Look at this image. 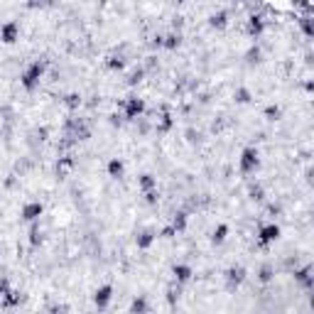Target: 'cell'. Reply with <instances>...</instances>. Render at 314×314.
<instances>
[{
	"mask_svg": "<svg viewBox=\"0 0 314 314\" xmlns=\"http://www.w3.org/2000/svg\"><path fill=\"white\" fill-rule=\"evenodd\" d=\"M172 228H174L177 233H182V231L186 228V214H184V211H179V214H177V219L172 221Z\"/></svg>",
	"mask_w": 314,
	"mask_h": 314,
	"instance_id": "17",
	"label": "cell"
},
{
	"mask_svg": "<svg viewBox=\"0 0 314 314\" xmlns=\"http://www.w3.org/2000/svg\"><path fill=\"white\" fill-rule=\"evenodd\" d=\"M111 299H113V285H111V282L96 287V292H93V304H96L98 309H106V307L111 304Z\"/></svg>",
	"mask_w": 314,
	"mask_h": 314,
	"instance_id": "7",
	"label": "cell"
},
{
	"mask_svg": "<svg viewBox=\"0 0 314 314\" xmlns=\"http://www.w3.org/2000/svg\"><path fill=\"white\" fill-rule=\"evenodd\" d=\"M280 233H282V228H280L277 223H265V226H260V231H258V243H260L263 248H268V245H273V243L280 238Z\"/></svg>",
	"mask_w": 314,
	"mask_h": 314,
	"instance_id": "5",
	"label": "cell"
},
{
	"mask_svg": "<svg viewBox=\"0 0 314 314\" xmlns=\"http://www.w3.org/2000/svg\"><path fill=\"white\" fill-rule=\"evenodd\" d=\"M172 275H174V280H177L179 285H184V282L192 280L194 270H192V265H186V263H177V265L172 268Z\"/></svg>",
	"mask_w": 314,
	"mask_h": 314,
	"instance_id": "10",
	"label": "cell"
},
{
	"mask_svg": "<svg viewBox=\"0 0 314 314\" xmlns=\"http://www.w3.org/2000/svg\"><path fill=\"white\" fill-rule=\"evenodd\" d=\"M265 115H268V120H277V118H280V108H277V106H270V108L265 111Z\"/></svg>",
	"mask_w": 314,
	"mask_h": 314,
	"instance_id": "23",
	"label": "cell"
},
{
	"mask_svg": "<svg viewBox=\"0 0 314 314\" xmlns=\"http://www.w3.org/2000/svg\"><path fill=\"white\" fill-rule=\"evenodd\" d=\"M258 167H260V150L248 145L238 157V169H240V174H253Z\"/></svg>",
	"mask_w": 314,
	"mask_h": 314,
	"instance_id": "2",
	"label": "cell"
},
{
	"mask_svg": "<svg viewBox=\"0 0 314 314\" xmlns=\"http://www.w3.org/2000/svg\"><path fill=\"white\" fill-rule=\"evenodd\" d=\"M179 3H182V0H179Z\"/></svg>",
	"mask_w": 314,
	"mask_h": 314,
	"instance_id": "25",
	"label": "cell"
},
{
	"mask_svg": "<svg viewBox=\"0 0 314 314\" xmlns=\"http://www.w3.org/2000/svg\"><path fill=\"white\" fill-rule=\"evenodd\" d=\"M143 113H145V101L143 98H138V96H128V98H125V103H123L125 120H138Z\"/></svg>",
	"mask_w": 314,
	"mask_h": 314,
	"instance_id": "3",
	"label": "cell"
},
{
	"mask_svg": "<svg viewBox=\"0 0 314 314\" xmlns=\"http://www.w3.org/2000/svg\"><path fill=\"white\" fill-rule=\"evenodd\" d=\"M145 309H148V302L143 297H138V299L130 302V312H145Z\"/></svg>",
	"mask_w": 314,
	"mask_h": 314,
	"instance_id": "20",
	"label": "cell"
},
{
	"mask_svg": "<svg viewBox=\"0 0 314 314\" xmlns=\"http://www.w3.org/2000/svg\"><path fill=\"white\" fill-rule=\"evenodd\" d=\"M138 186H140V192H150V189H157V179L152 174H140L138 177Z\"/></svg>",
	"mask_w": 314,
	"mask_h": 314,
	"instance_id": "14",
	"label": "cell"
},
{
	"mask_svg": "<svg viewBox=\"0 0 314 314\" xmlns=\"http://www.w3.org/2000/svg\"><path fill=\"white\" fill-rule=\"evenodd\" d=\"M209 25H211L214 30H223V27L228 25V15H226V13H216V15H211Z\"/></svg>",
	"mask_w": 314,
	"mask_h": 314,
	"instance_id": "15",
	"label": "cell"
},
{
	"mask_svg": "<svg viewBox=\"0 0 314 314\" xmlns=\"http://www.w3.org/2000/svg\"><path fill=\"white\" fill-rule=\"evenodd\" d=\"M243 282H245V268L233 265V268L226 270V285H228V290H236V287H240Z\"/></svg>",
	"mask_w": 314,
	"mask_h": 314,
	"instance_id": "8",
	"label": "cell"
},
{
	"mask_svg": "<svg viewBox=\"0 0 314 314\" xmlns=\"http://www.w3.org/2000/svg\"><path fill=\"white\" fill-rule=\"evenodd\" d=\"M10 292V280L8 277H0V299H3V295Z\"/></svg>",
	"mask_w": 314,
	"mask_h": 314,
	"instance_id": "22",
	"label": "cell"
},
{
	"mask_svg": "<svg viewBox=\"0 0 314 314\" xmlns=\"http://www.w3.org/2000/svg\"><path fill=\"white\" fill-rule=\"evenodd\" d=\"M228 223H219L216 228H214V233H211V245H223L226 243V238H228Z\"/></svg>",
	"mask_w": 314,
	"mask_h": 314,
	"instance_id": "12",
	"label": "cell"
},
{
	"mask_svg": "<svg viewBox=\"0 0 314 314\" xmlns=\"http://www.w3.org/2000/svg\"><path fill=\"white\" fill-rule=\"evenodd\" d=\"M295 280L302 285V287H312L314 285V277H312V268L307 265V268H299V270H295Z\"/></svg>",
	"mask_w": 314,
	"mask_h": 314,
	"instance_id": "13",
	"label": "cell"
},
{
	"mask_svg": "<svg viewBox=\"0 0 314 314\" xmlns=\"http://www.w3.org/2000/svg\"><path fill=\"white\" fill-rule=\"evenodd\" d=\"M44 72H47V61H44V59H35L32 64H27V67L22 69V74H20V84H22V89H25L27 93H32V91L39 86V81H42Z\"/></svg>",
	"mask_w": 314,
	"mask_h": 314,
	"instance_id": "1",
	"label": "cell"
},
{
	"mask_svg": "<svg viewBox=\"0 0 314 314\" xmlns=\"http://www.w3.org/2000/svg\"><path fill=\"white\" fill-rule=\"evenodd\" d=\"M155 240H157V231H152V228H143V231L135 236V245H138L140 250H150Z\"/></svg>",
	"mask_w": 314,
	"mask_h": 314,
	"instance_id": "9",
	"label": "cell"
},
{
	"mask_svg": "<svg viewBox=\"0 0 314 314\" xmlns=\"http://www.w3.org/2000/svg\"><path fill=\"white\" fill-rule=\"evenodd\" d=\"M44 214V204L42 202H27L22 209H20V219L25 221V223H35V221H39V216Z\"/></svg>",
	"mask_w": 314,
	"mask_h": 314,
	"instance_id": "6",
	"label": "cell"
},
{
	"mask_svg": "<svg viewBox=\"0 0 314 314\" xmlns=\"http://www.w3.org/2000/svg\"><path fill=\"white\" fill-rule=\"evenodd\" d=\"M30 243L37 248L39 243H42V233H39V228H37V221L32 223V233H30Z\"/></svg>",
	"mask_w": 314,
	"mask_h": 314,
	"instance_id": "18",
	"label": "cell"
},
{
	"mask_svg": "<svg viewBox=\"0 0 314 314\" xmlns=\"http://www.w3.org/2000/svg\"><path fill=\"white\" fill-rule=\"evenodd\" d=\"M169 128H172V115H169V113H165V115H162V123L157 125V130H160V133H167Z\"/></svg>",
	"mask_w": 314,
	"mask_h": 314,
	"instance_id": "19",
	"label": "cell"
},
{
	"mask_svg": "<svg viewBox=\"0 0 314 314\" xmlns=\"http://www.w3.org/2000/svg\"><path fill=\"white\" fill-rule=\"evenodd\" d=\"M20 39V22L18 20H8L0 25V42L3 44H15Z\"/></svg>",
	"mask_w": 314,
	"mask_h": 314,
	"instance_id": "4",
	"label": "cell"
},
{
	"mask_svg": "<svg viewBox=\"0 0 314 314\" xmlns=\"http://www.w3.org/2000/svg\"><path fill=\"white\" fill-rule=\"evenodd\" d=\"M143 76H145V72H143V69H138V72L133 74V79H130V84H138V81H140Z\"/></svg>",
	"mask_w": 314,
	"mask_h": 314,
	"instance_id": "24",
	"label": "cell"
},
{
	"mask_svg": "<svg viewBox=\"0 0 314 314\" xmlns=\"http://www.w3.org/2000/svg\"><path fill=\"white\" fill-rule=\"evenodd\" d=\"M273 275H275V270H273V265L268 263V265H263V268H260V273H258V280H260L263 285H268V282L273 280Z\"/></svg>",
	"mask_w": 314,
	"mask_h": 314,
	"instance_id": "16",
	"label": "cell"
},
{
	"mask_svg": "<svg viewBox=\"0 0 314 314\" xmlns=\"http://www.w3.org/2000/svg\"><path fill=\"white\" fill-rule=\"evenodd\" d=\"M106 172H108L111 179H123V174H125V162H123L120 157H111L108 165H106Z\"/></svg>",
	"mask_w": 314,
	"mask_h": 314,
	"instance_id": "11",
	"label": "cell"
},
{
	"mask_svg": "<svg viewBox=\"0 0 314 314\" xmlns=\"http://www.w3.org/2000/svg\"><path fill=\"white\" fill-rule=\"evenodd\" d=\"M236 101L238 103H250V91L248 89H238L236 91Z\"/></svg>",
	"mask_w": 314,
	"mask_h": 314,
	"instance_id": "21",
	"label": "cell"
}]
</instances>
